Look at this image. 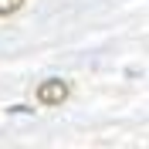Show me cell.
Returning <instances> with one entry per match:
<instances>
[{
    "mask_svg": "<svg viewBox=\"0 0 149 149\" xmlns=\"http://www.w3.org/2000/svg\"><path fill=\"white\" fill-rule=\"evenodd\" d=\"M71 95V88H68V81H61V78H47V81L37 85V102L41 105H61Z\"/></svg>",
    "mask_w": 149,
    "mask_h": 149,
    "instance_id": "obj_1",
    "label": "cell"
},
{
    "mask_svg": "<svg viewBox=\"0 0 149 149\" xmlns=\"http://www.w3.org/2000/svg\"><path fill=\"white\" fill-rule=\"evenodd\" d=\"M27 0H0V17H10V14H17Z\"/></svg>",
    "mask_w": 149,
    "mask_h": 149,
    "instance_id": "obj_2",
    "label": "cell"
}]
</instances>
